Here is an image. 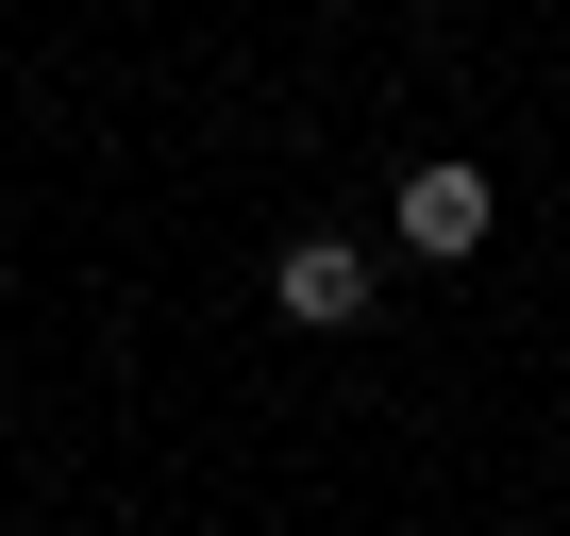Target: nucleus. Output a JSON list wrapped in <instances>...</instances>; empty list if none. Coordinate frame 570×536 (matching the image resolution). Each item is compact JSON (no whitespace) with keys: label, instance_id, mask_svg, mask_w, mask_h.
I'll return each instance as SVG.
<instances>
[{"label":"nucleus","instance_id":"2","mask_svg":"<svg viewBox=\"0 0 570 536\" xmlns=\"http://www.w3.org/2000/svg\"><path fill=\"white\" fill-rule=\"evenodd\" d=\"M403 251H420V268H470V251H487V168H470V151H420V168H403Z\"/></svg>","mask_w":570,"mask_h":536},{"label":"nucleus","instance_id":"1","mask_svg":"<svg viewBox=\"0 0 570 536\" xmlns=\"http://www.w3.org/2000/svg\"><path fill=\"white\" fill-rule=\"evenodd\" d=\"M370 302H386V286H370V251H353V235H285V251H268V319H303V336H353Z\"/></svg>","mask_w":570,"mask_h":536}]
</instances>
